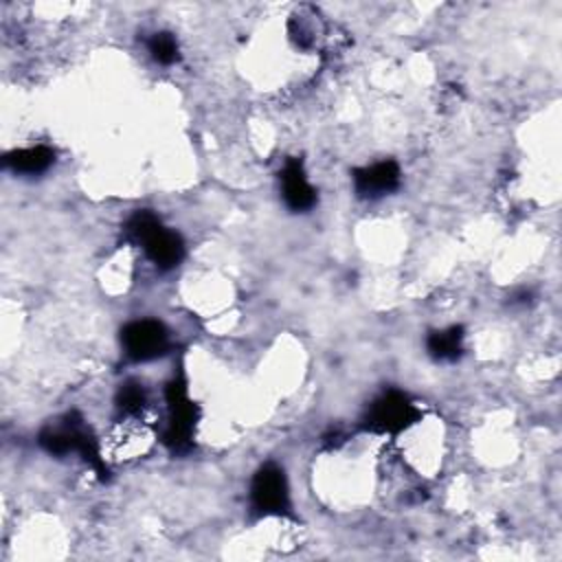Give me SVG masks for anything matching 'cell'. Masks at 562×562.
Listing matches in <instances>:
<instances>
[{"label": "cell", "instance_id": "5", "mask_svg": "<svg viewBox=\"0 0 562 562\" xmlns=\"http://www.w3.org/2000/svg\"><path fill=\"white\" fill-rule=\"evenodd\" d=\"M121 345L130 360L147 362L169 349V331L160 321L140 318L132 321L121 329Z\"/></svg>", "mask_w": 562, "mask_h": 562}, {"label": "cell", "instance_id": "11", "mask_svg": "<svg viewBox=\"0 0 562 562\" xmlns=\"http://www.w3.org/2000/svg\"><path fill=\"white\" fill-rule=\"evenodd\" d=\"M147 48H149L151 59L158 61V64H165V66L178 61V57H180V53H178V40H176L171 33H167V31L154 33V35L149 37V42H147Z\"/></svg>", "mask_w": 562, "mask_h": 562}, {"label": "cell", "instance_id": "3", "mask_svg": "<svg viewBox=\"0 0 562 562\" xmlns=\"http://www.w3.org/2000/svg\"><path fill=\"white\" fill-rule=\"evenodd\" d=\"M165 397H167L169 417H167L162 441L171 452H187L191 448V437L198 422V406L189 397L187 382L182 378H173L167 384Z\"/></svg>", "mask_w": 562, "mask_h": 562}, {"label": "cell", "instance_id": "12", "mask_svg": "<svg viewBox=\"0 0 562 562\" xmlns=\"http://www.w3.org/2000/svg\"><path fill=\"white\" fill-rule=\"evenodd\" d=\"M145 404H147V393H145L143 384H138V382L121 384V389L116 393V406L123 415H138Z\"/></svg>", "mask_w": 562, "mask_h": 562}, {"label": "cell", "instance_id": "1", "mask_svg": "<svg viewBox=\"0 0 562 562\" xmlns=\"http://www.w3.org/2000/svg\"><path fill=\"white\" fill-rule=\"evenodd\" d=\"M125 235L132 244L140 246L160 270L176 268L184 257L182 237L162 226L151 211H136L125 224Z\"/></svg>", "mask_w": 562, "mask_h": 562}, {"label": "cell", "instance_id": "9", "mask_svg": "<svg viewBox=\"0 0 562 562\" xmlns=\"http://www.w3.org/2000/svg\"><path fill=\"white\" fill-rule=\"evenodd\" d=\"M55 160V154L46 145H35V147H24V149H13L4 154L2 162L7 169L13 173H24V176H35L44 173Z\"/></svg>", "mask_w": 562, "mask_h": 562}, {"label": "cell", "instance_id": "10", "mask_svg": "<svg viewBox=\"0 0 562 562\" xmlns=\"http://www.w3.org/2000/svg\"><path fill=\"white\" fill-rule=\"evenodd\" d=\"M426 349L435 360H457L463 351V329L454 325L430 331L426 338Z\"/></svg>", "mask_w": 562, "mask_h": 562}, {"label": "cell", "instance_id": "4", "mask_svg": "<svg viewBox=\"0 0 562 562\" xmlns=\"http://www.w3.org/2000/svg\"><path fill=\"white\" fill-rule=\"evenodd\" d=\"M419 419L417 406L400 391L382 393L364 415V428L380 435H397Z\"/></svg>", "mask_w": 562, "mask_h": 562}, {"label": "cell", "instance_id": "8", "mask_svg": "<svg viewBox=\"0 0 562 562\" xmlns=\"http://www.w3.org/2000/svg\"><path fill=\"white\" fill-rule=\"evenodd\" d=\"M279 180H281V193H283V200L285 204L292 209V211H307L314 206L316 202V191L314 187L307 182L305 178V171H303V162L299 158H290L281 173H279Z\"/></svg>", "mask_w": 562, "mask_h": 562}, {"label": "cell", "instance_id": "2", "mask_svg": "<svg viewBox=\"0 0 562 562\" xmlns=\"http://www.w3.org/2000/svg\"><path fill=\"white\" fill-rule=\"evenodd\" d=\"M40 446L46 452L57 457L68 452H79L90 463V468L99 472V476L108 474L97 439L90 435V428H86L83 419L77 413H68L59 426L44 428L40 432Z\"/></svg>", "mask_w": 562, "mask_h": 562}, {"label": "cell", "instance_id": "6", "mask_svg": "<svg viewBox=\"0 0 562 562\" xmlns=\"http://www.w3.org/2000/svg\"><path fill=\"white\" fill-rule=\"evenodd\" d=\"M252 507L261 514H290V492L283 470L277 463L261 465L250 483Z\"/></svg>", "mask_w": 562, "mask_h": 562}, {"label": "cell", "instance_id": "7", "mask_svg": "<svg viewBox=\"0 0 562 562\" xmlns=\"http://www.w3.org/2000/svg\"><path fill=\"white\" fill-rule=\"evenodd\" d=\"M400 187V167L395 160H380L353 171V189L360 198H380Z\"/></svg>", "mask_w": 562, "mask_h": 562}]
</instances>
